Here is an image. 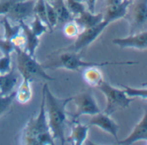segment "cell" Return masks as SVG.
Listing matches in <instances>:
<instances>
[{"mask_svg":"<svg viewBox=\"0 0 147 145\" xmlns=\"http://www.w3.org/2000/svg\"><path fill=\"white\" fill-rule=\"evenodd\" d=\"M121 87L126 93V95L132 99H147V88L145 86L144 87H132L127 85H121Z\"/></svg>","mask_w":147,"mask_h":145,"instance_id":"22","label":"cell"},{"mask_svg":"<svg viewBox=\"0 0 147 145\" xmlns=\"http://www.w3.org/2000/svg\"><path fill=\"white\" fill-rule=\"evenodd\" d=\"M34 16H36L40 18L47 27V8H46V0H35L34 7Z\"/></svg>","mask_w":147,"mask_h":145,"instance_id":"23","label":"cell"},{"mask_svg":"<svg viewBox=\"0 0 147 145\" xmlns=\"http://www.w3.org/2000/svg\"><path fill=\"white\" fill-rule=\"evenodd\" d=\"M113 44L119 46L121 48H132L139 50H146L147 48L146 29L138 33L130 34L127 37H118L112 40Z\"/></svg>","mask_w":147,"mask_h":145,"instance_id":"11","label":"cell"},{"mask_svg":"<svg viewBox=\"0 0 147 145\" xmlns=\"http://www.w3.org/2000/svg\"><path fill=\"white\" fill-rule=\"evenodd\" d=\"M31 80L27 79H22V81L17 86L15 91V99L22 105L28 103L32 99V88Z\"/></svg>","mask_w":147,"mask_h":145,"instance_id":"18","label":"cell"},{"mask_svg":"<svg viewBox=\"0 0 147 145\" xmlns=\"http://www.w3.org/2000/svg\"><path fill=\"white\" fill-rule=\"evenodd\" d=\"M15 52L16 54V69L22 79H27L31 81L34 78L48 81L54 80V78L51 77L46 72L43 64L39 63L34 56H31L24 49L20 48H16Z\"/></svg>","mask_w":147,"mask_h":145,"instance_id":"3","label":"cell"},{"mask_svg":"<svg viewBox=\"0 0 147 145\" xmlns=\"http://www.w3.org/2000/svg\"><path fill=\"white\" fill-rule=\"evenodd\" d=\"M59 54L56 56V58L50 61L47 65H43L45 68H64L71 71H77L82 68H87L90 67H107V66H131L134 64H138L137 61H102V62H96V61H84L80 54L76 52H69L63 51L59 52Z\"/></svg>","mask_w":147,"mask_h":145,"instance_id":"2","label":"cell"},{"mask_svg":"<svg viewBox=\"0 0 147 145\" xmlns=\"http://www.w3.org/2000/svg\"><path fill=\"white\" fill-rule=\"evenodd\" d=\"M46 1H51V0H46Z\"/></svg>","mask_w":147,"mask_h":145,"instance_id":"39","label":"cell"},{"mask_svg":"<svg viewBox=\"0 0 147 145\" xmlns=\"http://www.w3.org/2000/svg\"><path fill=\"white\" fill-rule=\"evenodd\" d=\"M37 143L38 145L42 144H54V138L51 133V131H46L37 136Z\"/></svg>","mask_w":147,"mask_h":145,"instance_id":"31","label":"cell"},{"mask_svg":"<svg viewBox=\"0 0 147 145\" xmlns=\"http://www.w3.org/2000/svg\"><path fill=\"white\" fill-rule=\"evenodd\" d=\"M88 125L102 129V131L115 138L116 140H118L120 125L113 118H111L110 115H108L103 112H100L91 116V118L89 121Z\"/></svg>","mask_w":147,"mask_h":145,"instance_id":"10","label":"cell"},{"mask_svg":"<svg viewBox=\"0 0 147 145\" xmlns=\"http://www.w3.org/2000/svg\"><path fill=\"white\" fill-rule=\"evenodd\" d=\"M19 24L21 25V29H22L21 32L24 38L23 49L31 56H34L35 51L40 44V39L32 32L29 26L27 23H25V22H20Z\"/></svg>","mask_w":147,"mask_h":145,"instance_id":"16","label":"cell"},{"mask_svg":"<svg viewBox=\"0 0 147 145\" xmlns=\"http://www.w3.org/2000/svg\"><path fill=\"white\" fill-rule=\"evenodd\" d=\"M123 1H124V0H106V6L118 4V3H121L123 2Z\"/></svg>","mask_w":147,"mask_h":145,"instance_id":"34","label":"cell"},{"mask_svg":"<svg viewBox=\"0 0 147 145\" xmlns=\"http://www.w3.org/2000/svg\"><path fill=\"white\" fill-rule=\"evenodd\" d=\"M28 26L30 29L32 30V32L38 37L41 36L48 29V27L36 16H34V20L31 22V24Z\"/></svg>","mask_w":147,"mask_h":145,"instance_id":"25","label":"cell"},{"mask_svg":"<svg viewBox=\"0 0 147 145\" xmlns=\"http://www.w3.org/2000/svg\"><path fill=\"white\" fill-rule=\"evenodd\" d=\"M35 0H18L14 3L9 12L5 15L9 21L25 22L28 18L34 16V7Z\"/></svg>","mask_w":147,"mask_h":145,"instance_id":"9","label":"cell"},{"mask_svg":"<svg viewBox=\"0 0 147 145\" xmlns=\"http://www.w3.org/2000/svg\"><path fill=\"white\" fill-rule=\"evenodd\" d=\"M72 102L76 106V111L72 114V120H78L83 115H95L101 111L93 93L90 91H84L79 94L73 96Z\"/></svg>","mask_w":147,"mask_h":145,"instance_id":"8","label":"cell"},{"mask_svg":"<svg viewBox=\"0 0 147 145\" xmlns=\"http://www.w3.org/2000/svg\"><path fill=\"white\" fill-rule=\"evenodd\" d=\"M76 1H78V2H84V0H76Z\"/></svg>","mask_w":147,"mask_h":145,"instance_id":"36","label":"cell"},{"mask_svg":"<svg viewBox=\"0 0 147 145\" xmlns=\"http://www.w3.org/2000/svg\"><path fill=\"white\" fill-rule=\"evenodd\" d=\"M0 51L3 55H11L15 52V45L11 40L5 39L3 37L0 38Z\"/></svg>","mask_w":147,"mask_h":145,"instance_id":"29","label":"cell"},{"mask_svg":"<svg viewBox=\"0 0 147 145\" xmlns=\"http://www.w3.org/2000/svg\"><path fill=\"white\" fill-rule=\"evenodd\" d=\"M108 26H109V24L102 20L99 24H97L92 28L84 29L82 32H79V34L76 37V40L72 45H71L65 48H63L62 50H60L59 52L69 51V52L79 53L81 50L84 49L89 45H90L102 33V31Z\"/></svg>","mask_w":147,"mask_h":145,"instance_id":"7","label":"cell"},{"mask_svg":"<svg viewBox=\"0 0 147 145\" xmlns=\"http://www.w3.org/2000/svg\"><path fill=\"white\" fill-rule=\"evenodd\" d=\"M3 38L12 40L17 35L21 34L22 29L21 25L18 23L17 25H12L7 16H3Z\"/></svg>","mask_w":147,"mask_h":145,"instance_id":"21","label":"cell"},{"mask_svg":"<svg viewBox=\"0 0 147 145\" xmlns=\"http://www.w3.org/2000/svg\"><path fill=\"white\" fill-rule=\"evenodd\" d=\"M84 80L92 87H98L103 81V75L98 67H90L84 69L83 72Z\"/></svg>","mask_w":147,"mask_h":145,"instance_id":"19","label":"cell"},{"mask_svg":"<svg viewBox=\"0 0 147 145\" xmlns=\"http://www.w3.org/2000/svg\"><path fill=\"white\" fill-rule=\"evenodd\" d=\"M53 6L57 16H58V25H64L65 22L73 19L71 14L70 13L65 0H54L53 3H51Z\"/></svg>","mask_w":147,"mask_h":145,"instance_id":"20","label":"cell"},{"mask_svg":"<svg viewBox=\"0 0 147 145\" xmlns=\"http://www.w3.org/2000/svg\"><path fill=\"white\" fill-rule=\"evenodd\" d=\"M90 125H82L78 119L72 120V127L71 133L68 138H66V142H70L71 144L75 145L84 144L87 140L89 135Z\"/></svg>","mask_w":147,"mask_h":145,"instance_id":"14","label":"cell"},{"mask_svg":"<svg viewBox=\"0 0 147 145\" xmlns=\"http://www.w3.org/2000/svg\"><path fill=\"white\" fill-rule=\"evenodd\" d=\"M2 55H3V54H2V53H1V51H0V56H2Z\"/></svg>","mask_w":147,"mask_h":145,"instance_id":"37","label":"cell"},{"mask_svg":"<svg viewBox=\"0 0 147 145\" xmlns=\"http://www.w3.org/2000/svg\"><path fill=\"white\" fill-rule=\"evenodd\" d=\"M86 2H87L88 10L91 12H95V7H96V3L97 0H86Z\"/></svg>","mask_w":147,"mask_h":145,"instance_id":"33","label":"cell"},{"mask_svg":"<svg viewBox=\"0 0 147 145\" xmlns=\"http://www.w3.org/2000/svg\"><path fill=\"white\" fill-rule=\"evenodd\" d=\"M49 131L50 129L48 126V121H47V116L46 112V106H45V92L42 86L41 101H40L39 113L36 117L31 118L26 124L22 131L21 144L38 145L37 136Z\"/></svg>","mask_w":147,"mask_h":145,"instance_id":"4","label":"cell"},{"mask_svg":"<svg viewBox=\"0 0 147 145\" xmlns=\"http://www.w3.org/2000/svg\"><path fill=\"white\" fill-rule=\"evenodd\" d=\"M12 69L11 55L0 56V75L9 73Z\"/></svg>","mask_w":147,"mask_h":145,"instance_id":"30","label":"cell"},{"mask_svg":"<svg viewBox=\"0 0 147 145\" xmlns=\"http://www.w3.org/2000/svg\"><path fill=\"white\" fill-rule=\"evenodd\" d=\"M97 88L106 98V107L103 112L110 116L120 109L129 107L130 104L135 100V99L127 97L122 88L113 86L106 80H104Z\"/></svg>","mask_w":147,"mask_h":145,"instance_id":"5","label":"cell"},{"mask_svg":"<svg viewBox=\"0 0 147 145\" xmlns=\"http://www.w3.org/2000/svg\"><path fill=\"white\" fill-rule=\"evenodd\" d=\"M65 2L72 16L79 15L85 10V5L83 2H78L76 0H65Z\"/></svg>","mask_w":147,"mask_h":145,"instance_id":"27","label":"cell"},{"mask_svg":"<svg viewBox=\"0 0 147 145\" xmlns=\"http://www.w3.org/2000/svg\"><path fill=\"white\" fill-rule=\"evenodd\" d=\"M131 3L127 1H123L121 3L106 6L105 13L103 14V21L109 25L118 19L123 18L127 16L128 6Z\"/></svg>","mask_w":147,"mask_h":145,"instance_id":"17","label":"cell"},{"mask_svg":"<svg viewBox=\"0 0 147 145\" xmlns=\"http://www.w3.org/2000/svg\"><path fill=\"white\" fill-rule=\"evenodd\" d=\"M17 1L18 0H0V16H5Z\"/></svg>","mask_w":147,"mask_h":145,"instance_id":"32","label":"cell"},{"mask_svg":"<svg viewBox=\"0 0 147 145\" xmlns=\"http://www.w3.org/2000/svg\"><path fill=\"white\" fill-rule=\"evenodd\" d=\"M124 1H127V2H129V3H132L134 0H124Z\"/></svg>","mask_w":147,"mask_h":145,"instance_id":"35","label":"cell"},{"mask_svg":"<svg viewBox=\"0 0 147 145\" xmlns=\"http://www.w3.org/2000/svg\"><path fill=\"white\" fill-rule=\"evenodd\" d=\"M14 99H15V92L9 95L0 94V117L9 109Z\"/></svg>","mask_w":147,"mask_h":145,"instance_id":"28","label":"cell"},{"mask_svg":"<svg viewBox=\"0 0 147 145\" xmlns=\"http://www.w3.org/2000/svg\"><path fill=\"white\" fill-rule=\"evenodd\" d=\"M79 29L78 25L72 19L64 24L63 33L67 38H76L79 34Z\"/></svg>","mask_w":147,"mask_h":145,"instance_id":"26","label":"cell"},{"mask_svg":"<svg viewBox=\"0 0 147 145\" xmlns=\"http://www.w3.org/2000/svg\"><path fill=\"white\" fill-rule=\"evenodd\" d=\"M1 37H2V35H0V38H1Z\"/></svg>","mask_w":147,"mask_h":145,"instance_id":"38","label":"cell"},{"mask_svg":"<svg viewBox=\"0 0 147 145\" xmlns=\"http://www.w3.org/2000/svg\"><path fill=\"white\" fill-rule=\"evenodd\" d=\"M103 20L102 13H95L84 10L79 15L73 18V21L78 25L80 29H89L99 24Z\"/></svg>","mask_w":147,"mask_h":145,"instance_id":"15","label":"cell"},{"mask_svg":"<svg viewBox=\"0 0 147 145\" xmlns=\"http://www.w3.org/2000/svg\"><path fill=\"white\" fill-rule=\"evenodd\" d=\"M43 88L45 92V106L50 131L54 140H59L61 144H65L66 143L65 131L68 123L66 108L68 104L72 102L73 97L65 99L59 98L50 91L47 84H45Z\"/></svg>","mask_w":147,"mask_h":145,"instance_id":"1","label":"cell"},{"mask_svg":"<svg viewBox=\"0 0 147 145\" xmlns=\"http://www.w3.org/2000/svg\"><path fill=\"white\" fill-rule=\"evenodd\" d=\"M130 23V34L146 29L147 22V0H134L128 6L127 16Z\"/></svg>","mask_w":147,"mask_h":145,"instance_id":"6","label":"cell"},{"mask_svg":"<svg viewBox=\"0 0 147 145\" xmlns=\"http://www.w3.org/2000/svg\"><path fill=\"white\" fill-rule=\"evenodd\" d=\"M46 8H47V18L48 22V29H53L58 25V16L56 11L52 5L51 2L46 1Z\"/></svg>","mask_w":147,"mask_h":145,"instance_id":"24","label":"cell"},{"mask_svg":"<svg viewBox=\"0 0 147 145\" xmlns=\"http://www.w3.org/2000/svg\"><path fill=\"white\" fill-rule=\"evenodd\" d=\"M139 141H147V111L144 112L142 118L131 133L127 138L118 141V144L130 145Z\"/></svg>","mask_w":147,"mask_h":145,"instance_id":"12","label":"cell"},{"mask_svg":"<svg viewBox=\"0 0 147 145\" xmlns=\"http://www.w3.org/2000/svg\"><path fill=\"white\" fill-rule=\"evenodd\" d=\"M21 79H22L21 74L14 67L9 73L0 75V94L9 95L14 93L21 82Z\"/></svg>","mask_w":147,"mask_h":145,"instance_id":"13","label":"cell"}]
</instances>
